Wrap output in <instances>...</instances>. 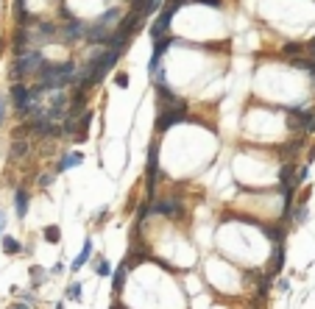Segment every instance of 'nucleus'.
Instances as JSON below:
<instances>
[{
  "label": "nucleus",
  "instance_id": "9b49d317",
  "mask_svg": "<svg viewBox=\"0 0 315 309\" xmlns=\"http://www.w3.org/2000/svg\"><path fill=\"white\" fill-rule=\"evenodd\" d=\"M14 209H17V217H25V215H28V192H25V189H17V195H14Z\"/></svg>",
  "mask_w": 315,
  "mask_h": 309
},
{
  "label": "nucleus",
  "instance_id": "bb28decb",
  "mask_svg": "<svg viewBox=\"0 0 315 309\" xmlns=\"http://www.w3.org/2000/svg\"><path fill=\"white\" fill-rule=\"evenodd\" d=\"M50 181H53V176H39V187H50Z\"/></svg>",
  "mask_w": 315,
  "mask_h": 309
},
{
  "label": "nucleus",
  "instance_id": "6e6552de",
  "mask_svg": "<svg viewBox=\"0 0 315 309\" xmlns=\"http://www.w3.org/2000/svg\"><path fill=\"white\" fill-rule=\"evenodd\" d=\"M284 265V245L282 243H273V256H270V265H268V278L276 276Z\"/></svg>",
  "mask_w": 315,
  "mask_h": 309
},
{
  "label": "nucleus",
  "instance_id": "7ed1b4c3",
  "mask_svg": "<svg viewBox=\"0 0 315 309\" xmlns=\"http://www.w3.org/2000/svg\"><path fill=\"white\" fill-rule=\"evenodd\" d=\"M187 120V114H184V109H162L157 117V131L165 134L170 128V125H176V123H184Z\"/></svg>",
  "mask_w": 315,
  "mask_h": 309
},
{
  "label": "nucleus",
  "instance_id": "dca6fc26",
  "mask_svg": "<svg viewBox=\"0 0 315 309\" xmlns=\"http://www.w3.org/2000/svg\"><path fill=\"white\" fill-rule=\"evenodd\" d=\"M290 178H293V165H284V167H282V173H279V187L293 192V181H290Z\"/></svg>",
  "mask_w": 315,
  "mask_h": 309
},
{
  "label": "nucleus",
  "instance_id": "ddd939ff",
  "mask_svg": "<svg viewBox=\"0 0 315 309\" xmlns=\"http://www.w3.org/2000/svg\"><path fill=\"white\" fill-rule=\"evenodd\" d=\"M259 229H262V234L265 237H270L273 243H282V237H284V223L282 226H262V223H257Z\"/></svg>",
  "mask_w": 315,
  "mask_h": 309
},
{
  "label": "nucleus",
  "instance_id": "5701e85b",
  "mask_svg": "<svg viewBox=\"0 0 315 309\" xmlns=\"http://www.w3.org/2000/svg\"><path fill=\"white\" fill-rule=\"evenodd\" d=\"M67 295H70L73 301H81V284H70V287H67Z\"/></svg>",
  "mask_w": 315,
  "mask_h": 309
},
{
  "label": "nucleus",
  "instance_id": "7c9ffc66",
  "mask_svg": "<svg viewBox=\"0 0 315 309\" xmlns=\"http://www.w3.org/2000/svg\"><path fill=\"white\" fill-rule=\"evenodd\" d=\"M3 229H6V215L0 212V232H3Z\"/></svg>",
  "mask_w": 315,
  "mask_h": 309
},
{
  "label": "nucleus",
  "instance_id": "f257e3e1",
  "mask_svg": "<svg viewBox=\"0 0 315 309\" xmlns=\"http://www.w3.org/2000/svg\"><path fill=\"white\" fill-rule=\"evenodd\" d=\"M120 20V9H109L103 11L98 20L92 22L90 28H87V33H84V39L90 45H106L109 42V36H112V25Z\"/></svg>",
  "mask_w": 315,
  "mask_h": 309
},
{
  "label": "nucleus",
  "instance_id": "1a4fd4ad",
  "mask_svg": "<svg viewBox=\"0 0 315 309\" xmlns=\"http://www.w3.org/2000/svg\"><path fill=\"white\" fill-rule=\"evenodd\" d=\"M81 162H84V154H81V151H70V154H64L62 159H59L56 170L59 173H64V170H70V167H79Z\"/></svg>",
  "mask_w": 315,
  "mask_h": 309
},
{
  "label": "nucleus",
  "instance_id": "4be33fe9",
  "mask_svg": "<svg viewBox=\"0 0 315 309\" xmlns=\"http://www.w3.org/2000/svg\"><path fill=\"white\" fill-rule=\"evenodd\" d=\"M90 123H92V111H84V114H81V120H79V131H87V128H90Z\"/></svg>",
  "mask_w": 315,
  "mask_h": 309
},
{
  "label": "nucleus",
  "instance_id": "393cba45",
  "mask_svg": "<svg viewBox=\"0 0 315 309\" xmlns=\"http://www.w3.org/2000/svg\"><path fill=\"white\" fill-rule=\"evenodd\" d=\"M109 273H112L109 262H101V265H98V276H109Z\"/></svg>",
  "mask_w": 315,
  "mask_h": 309
},
{
  "label": "nucleus",
  "instance_id": "4468645a",
  "mask_svg": "<svg viewBox=\"0 0 315 309\" xmlns=\"http://www.w3.org/2000/svg\"><path fill=\"white\" fill-rule=\"evenodd\" d=\"M126 270H128V262H123V265H120L117 270H114V278H112V290H114V293H120V290H123Z\"/></svg>",
  "mask_w": 315,
  "mask_h": 309
},
{
  "label": "nucleus",
  "instance_id": "2eb2a0df",
  "mask_svg": "<svg viewBox=\"0 0 315 309\" xmlns=\"http://www.w3.org/2000/svg\"><path fill=\"white\" fill-rule=\"evenodd\" d=\"M28 154V142H25V137H17L12 142V159H23Z\"/></svg>",
  "mask_w": 315,
  "mask_h": 309
},
{
  "label": "nucleus",
  "instance_id": "2f4dec72",
  "mask_svg": "<svg viewBox=\"0 0 315 309\" xmlns=\"http://www.w3.org/2000/svg\"><path fill=\"white\" fill-rule=\"evenodd\" d=\"M0 123H3V98H0Z\"/></svg>",
  "mask_w": 315,
  "mask_h": 309
},
{
  "label": "nucleus",
  "instance_id": "20e7f679",
  "mask_svg": "<svg viewBox=\"0 0 315 309\" xmlns=\"http://www.w3.org/2000/svg\"><path fill=\"white\" fill-rule=\"evenodd\" d=\"M154 215H165V217L179 220V217H184V206L176 198H165V201H159V203H154Z\"/></svg>",
  "mask_w": 315,
  "mask_h": 309
},
{
  "label": "nucleus",
  "instance_id": "c756f323",
  "mask_svg": "<svg viewBox=\"0 0 315 309\" xmlns=\"http://www.w3.org/2000/svg\"><path fill=\"white\" fill-rule=\"evenodd\" d=\"M279 290H282V293H287V290H290V284H287V278H279Z\"/></svg>",
  "mask_w": 315,
  "mask_h": 309
},
{
  "label": "nucleus",
  "instance_id": "b1692460",
  "mask_svg": "<svg viewBox=\"0 0 315 309\" xmlns=\"http://www.w3.org/2000/svg\"><path fill=\"white\" fill-rule=\"evenodd\" d=\"M114 84H117L120 89L128 87V73H117V76H114Z\"/></svg>",
  "mask_w": 315,
  "mask_h": 309
},
{
  "label": "nucleus",
  "instance_id": "cd10ccee",
  "mask_svg": "<svg viewBox=\"0 0 315 309\" xmlns=\"http://www.w3.org/2000/svg\"><path fill=\"white\" fill-rule=\"evenodd\" d=\"M195 3H204V6H212V9H220V0H195Z\"/></svg>",
  "mask_w": 315,
  "mask_h": 309
},
{
  "label": "nucleus",
  "instance_id": "f3484780",
  "mask_svg": "<svg viewBox=\"0 0 315 309\" xmlns=\"http://www.w3.org/2000/svg\"><path fill=\"white\" fill-rule=\"evenodd\" d=\"M176 42L173 36H162V39H154V56H162L165 50H168L170 45Z\"/></svg>",
  "mask_w": 315,
  "mask_h": 309
},
{
  "label": "nucleus",
  "instance_id": "39448f33",
  "mask_svg": "<svg viewBox=\"0 0 315 309\" xmlns=\"http://www.w3.org/2000/svg\"><path fill=\"white\" fill-rule=\"evenodd\" d=\"M157 98H159V106L162 109H184V100L179 95H173L168 84H159L157 87Z\"/></svg>",
  "mask_w": 315,
  "mask_h": 309
},
{
  "label": "nucleus",
  "instance_id": "0eeeda50",
  "mask_svg": "<svg viewBox=\"0 0 315 309\" xmlns=\"http://www.w3.org/2000/svg\"><path fill=\"white\" fill-rule=\"evenodd\" d=\"M170 17H173V14H170L168 9H162V14H159V17H157V22L151 25V36H154V39H162V36H168Z\"/></svg>",
  "mask_w": 315,
  "mask_h": 309
},
{
  "label": "nucleus",
  "instance_id": "f03ea898",
  "mask_svg": "<svg viewBox=\"0 0 315 309\" xmlns=\"http://www.w3.org/2000/svg\"><path fill=\"white\" fill-rule=\"evenodd\" d=\"M42 64H45V56L39 53V50H28V53L17 56V62H14V67H12V78L20 81V78H25V76H36Z\"/></svg>",
  "mask_w": 315,
  "mask_h": 309
},
{
  "label": "nucleus",
  "instance_id": "9d476101",
  "mask_svg": "<svg viewBox=\"0 0 315 309\" xmlns=\"http://www.w3.org/2000/svg\"><path fill=\"white\" fill-rule=\"evenodd\" d=\"M159 6H162V0H131V9L140 11L142 17H151Z\"/></svg>",
  "mask_w": 315,
  "mask_h": 309
},
{
  "label": "nucleus",
  "instance_id": "6ab92c4d",
  "mask_svg": "<svg viewBox=\"0 0 315 309\" xmlns=\"http://www.w3.org/2000/svg\"><path fill=\"white\" fill-rule=\"evenodd\" d=\"M290 67H296V70H307V73H310V70L315 67V62L313 59H299V56H296V59L290 62Z\"/></svg>",
  "mask_w": 315,
  "mask_h": 309
},
{
  "label": "nucleus",
  "instance_id": "f8f14e48",
  "mask_svg": "<svg viewBox=\"0 0 315 309\" xmlns=\"http://www.w3.org/2000/svg\"><path fill=\"white\" fill-rule=\"evenodd\" d=\"M90 256H92V240H87V243H84V248H81V254L73 259V267H70V270H81V267H84V262H87Z\"/></svg>",
  "mask_w": 315,
  "mask_h": 309
},
{
  "label": "nucleus",
  "instance_id": "c85d7f7f",
  "mask_svg": "<svg viewBox=\"0 0 315 309\" xmlns=\"http://www.w3.org/2000/svg\"><path fill=\"white\" fill-rule=\"evenodd\" d=\"M307 50H310V59H313V62H315V36H313V42L307 45Z\"/></svg>",
  "mask_w": 315,
  "mask_h": 309
},
{
  "label": "nucleus",
  "instance_id": "473e14b6",
  "mask_svg": "<svg viewBox=\"0 0 315 309\" xmlns=\"http://www.w3.org/2000/svg\"><path fill=\"white\" fill-rule=\"evenodd\" d=\"M14 309H28V304H17V307H14Z\"/></svg>",
  "mask_w": 315,
  "mask_h": 309
},
{
  "label": "nucleus",
  "instance_id": "aec40b11",
  "mask_svg": "<svg viewBox=\"0 0 315 309\" xmlns=\"http://www.w3.org/2000/svg\"><path fill=\"white\" fill-rule=\"evenodd\" d=\"M3 251L6 254H20V243L14 237H3Z\"/></svg>",
  "mask_w": 315,
  "mask_h": 309
},
{
  "label": "nucleus",
  "instance_id": "423d86ee",
  "mask_svg": "<svg viewBox=\"0 0 315 309\" xmlns=\"http://www.w3.org/2000/svg\"><path fill=\"white\" fill-rule=\"evenodd\" d=\"M87 33V25L84 22H79V20H70L64 28H62V39L64 42H76V39H81Z\"/></svg>",
  "mask_w": 315,
  "mask_h": 309
},
{
  "label": "nucleus",
  "instance_id": "a878e982",
  "mask_svg": "<svg viewBox=\"0 0 315 309\" xmlns=\"http://www.w3.org/2000/svg\"><path fill=\"white\" fill-rule=\"evenodd\" d=\"M296 220H299V223L307 220V206H299V212H296Z\"/></svg>",
  "mask_w": 315,
  "mask_h": 309
},
{
  "label": "nucleus",
  "instance_id": "a211bd4d",
  "mask_svg": "<svg viewBox=\"0 0 315 309\" xmlns=\"http://www.w3.org/2000/svg\"><path fill=\"white\" fill-rule=\"evenodd\" d=\"M304 47H307V45H301V42H284V45H282V53H284V56H293V59H296V56L301 53Z\"/></svg>",
  "mask_w": 315,
  "mask_h": 309
},
{
  "label": "nucleus",
  "instance_id": "412c9836",
  "mask_svg": "<svg viewBox=\"0 0 315 309\" xmlns=\"http://www.w3.org/2000/svg\"><path fill=\"white\" fill-rule=\"evenodd\" d=\"M45 240H47V243H59V240H62L59 226H47V229H45Z\"/></svg>",
  "mask_w": 315,
  "mask_h": 309
}]
</instances>
